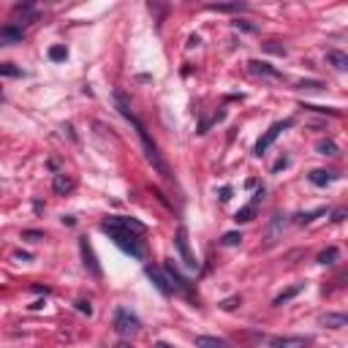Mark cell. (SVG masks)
<instances>
[{"label": "cell", "mask_w": 348, "mask_h": 348, "mask_svg": "<svg viewBox=\"0 0 348 348\" xmlns=\"http://www.w3.org/2000/svg\"><path fill=\"white\" fill-rule=\"evenodd\" d=\"M115 103H117V112L128 120L133 128H136V133H139V139H142V147H144V155H147V161L152 164V169L161 174V177H166V180H171V169H169V164L164 161V155L158 152V144L150 139V133H147V128H144V123L136 117V112L131 109V101L125 98V93L123 90H117L115 93Z\"/></svg>", "instance_id": "1"}, {"label": "cell", "mask_w": 348, "mask_h": 348, "mask_svg": "<svg viewBox=\"0 0 348 348\" xmlns=\"http://www.w3.org/2000/svg\"><path fill=\"white\" fill-rule=\"evenodd\" d=\"M101 232L109 234V239L125 253V256H131V259H144V245H142V239H139L136 232L123 229V226L117 223L115 218L101 220Z\"/></svg>", "instance_id": "2"}, {"label": "cell", "mask_w": 348, "mask_h": 348, "mask_svg": "<svg viewBox=\"0 0 348 348\" xmlns=\"http://www.w3.org/2000/svg\"><path fill=\"white\" fill-rule=\"evenodd\" d=\"M174 245H177V253H180V259H182L185 269H191V272H196L199 269V259L193 256L191 250V239H188V229H185L182 223L177 226V232H174Z\"/></svg>", "instance_id": "3"}, {"label": "cell", "mask_w": 348, "mask_h": 348, "mask_svg": "<svg viewBox=\"0 0 348 348\" xmlns=\"http://www.w3.org/2000/svg\"><path fill=\"white\" fill-rule=\"evenodd\" d=\"M291 125H294V120H291V117H286V120H278V123H272V125H269V128L264 131V136H261L259 142H256V147H253V152H256V155L261 158V155H264L266 150H269V147H272L275 142H278V136H280V133H283V131H286V128H291Z\"/></svg>", "instance_id": "4"}, {"label": "cell", "mask_w": 348, "mask_h": 348, "mask_svg": "<svg viewBox=\"0 0 348 348\" xmlns=\"http://www.w3.org/2000/svg\"><path fill=\"white\" fill-rule=\"evenodd\" d=\"M139 318L131 310H125V307H117L115 310V332L117 334H123V337H128V334H133V332H139Z\"/></svg>", "instance_id": "5"}, {"label": "cell", "mask_w": 348, "mask_h": 348, "mask_svg": "<svg viewBox=\"0 0 348 348\" xmlns=\"http://www.w3.org/2000/svg\"><path fill=\"white\" fill-rule=\"evenodd\" d=\"M38 19V8L33 6V3H17L14 8H11V22L8 25H14V28H25V25H33V22Z\"/></svg>", "instance_id": "6"}, {"label": "cell", "mask_w": 348, "mask_h": 348, "mask_svg": "<svg viewBox=\"0 0 348 348\" xmlns=\"http://www.w3.org/2000/svg\"><path fill=\"white\" fill-rule=\"evenodd\" d=\"M79 253H82L84 269H87V272L93 275L96 280H101V278H103V269H101V264H98V256H96V250H93V245L87 242V237L79 239Z\"/></svg>", "instance_id": "7"}, {"label": "cell", "mask_w": 348, "mask_h": 348, "mask_svg": "<svg viewBox=\"0 0 348 348\" xmlns=\"http://www.w3.org/2000/svg\"><path fill=\"white\" fill-rule=\"evenodd\" d=\"M310 337H302V334H278V337H269L266 346L269 348H310Z\"/></svg>", "instance_id": "8"}, {"label": "cell", "mask_w": 348, "mask_h": 348, "mask_svg": "<svg viewBox=\"0 0 348 348\" xmlns=\"http://www.w3.org/2000/svg\"><path fill=\"white\" fill-rule=\"evenodd\" d=\"M144 272H147V278L152 280V286H155L158 291L164 294V297H169V294H171V283H169V278H166L164 269H158V266L147 264V266H144Z\"/></svg>", "instance_id": "9"}, {"label": "cell", "mask_w": 348, "mask_h": 348, "mask_svg": "<svg viewBox=\"0 0 348 348\" xmlns=\"http://www.w3.org/2000/svg\"><path fill=\"white\" fill-rule=\"evenodd\" d=\"M248 71H250L253 76H261V79H283V74L264 60H248Z\"/></svg>", "instance_id": "10"}, {"label": "cell", "mask_w": 348, "mask_h": 348, "mask_svg": "<svg viewBox=\"0 0 348 348\" xmlns=\"http://www.w3.org/2000/svg\"><path fill=\"white\" fill-rule=\"evenodd\" d=\"M25 33L14 25H0V47H11V44H22Z\"/></svg>", "instance_id": "11"}, {"label": "cell", "mask_w": 348, "mask_h": 348, "mask_svg": "<svg viewBox=\"0 0 348 348\" xmlns=\"http://www.w3.org/2000/svg\"><path fill=\"white\" fill-rule=\"evenodd\" d=\"M340 177L337 171H327V169H313L310 174H307V180L315 185V188H327L329 182H334V180Z\"/></svg>", "instance_id": "12"}, {"label": "cell", "mask_w": 348, "mask_h": 348, "mask_svg": "<svg viewBox=\"0 0 348 348\" xmlns=\"http://www.w3.org/2000/svg\"><path fill=\"white\" fill-rule=\"evenodd\" d=\"M164 272H166V278H169V283H174V286H177L180 291H185V294H188V280H185L182 275L177 272V266H174V261H171V259H166V264H164Z\"/></svg>", "instance_id": "13"}, {"label": "cell", "mask_w": 348, "mask_h": 348, "mask_svg": "<svg viewBox=\"0 0 348 348\" xmlns=\"http://www.w3.org/2000/svg\"><path fill=\"white\" fill-rule=\"evenodd\" d=\"M302 291H305V283H294V286L283 288V291H280L278 297H275L272 305H286L288 299H294V297H297V294H302Z\"/></svg>", "instance_id": "14"}, {"label": "cell", "mask_w": 348, "mask_h": 348, "mask_svg": "<svg viewBox=\"0 0 348 348\" xmlns=\"http://www.w3.org/2000/svg\"><path fill=\"white\" fill-rule=\"evenodd\" d=\"M327 60H329V66L337 68V71H346L348 68V55H346V52H340V49H329Z\"/></svg>", "instance_id": "15"}, {"label": "cell", "mask_w": 348, "mask_h": 348, "mask_svg": "<svg viewBox=\"0 0 348 348\" xmlns=\"http://www.w3.org/2000/svg\"><path fill=\"white\" fill-rule=\"evenodd\" d=\"M52 188H55V193H68V191H74V177H71V174H55V180H52Z\"/></svg>", "instance_id": "16"}, {"label": "cell", "mask_w": 348, "mask_h": 348, "mask_svg": "<svg viewBox=\"0 0 348 348\" xmlns=\"http://www.w3.org/2000/svg\"><path fill=\"white\" fill-rule=\"evenodd\" d=\"M196 348H229V343L220 340V337H212V334H199Z\"/></svg>", "instance_id": "17"}, {"label": "cell", "mask_w": 348, "mask_h": 348, "mask_svg": "<svg viewBox=\"0 0 348 348\" xmlns=\"http://www.w3.org/2000/svg\"><path fill=\"white\" fill-rule=\"evenodd\" d=\"M245 8V3H212V6H207V11H218V14H234V11H242Z\"/></svg>", "instance_id": "18"}, {"label": "cell", "mask_w": 348, "mask_h": 348, "mask_svg": "<svg viewBox=\"0 0 348 348\" xmlns=\"http://www.w3.org/2000/svg\"><path fill=\"white\" fill-rule=\"evenodd\" d=\"M280 229H283V215H280V212H275V215H272V223H269V232H266V245H272L275 239H278Z\"/></svg>", "instance_id": "19"}, {"label": "cell", "mask_w": 348, "mask_h": 348, "mask_svg": "<svg viewBox=\"0 0 348 348\" xmlns=\"http://www.w3.org/2000/svg\"><path fill=\"white\" fill-rule=\"evenodd\" d=\"M321 324L329 327V329H340V327H346V324H348V318L343 313H327L324 318H321Z\"/></svg>", "instance_id": "20"}, {"label": "cell", "mask_w": 348, "mask_h": 348, "mask_svg": "<svg viewBox=\"0 0 348 348\" xmlns=\"http://www.w3.org/2000/svg\"><path fill=\"white\" fill-rule=\"evenodd\" d=\"M321 215H327V210H324V207H318V210H310V212H299V215H297V226H307V223H313L315 218H321Z\"/></svg>", "instance_id": "21"}, {"label": "cell", "mask_w": 348, "mask_h": 348, "mask_svg": "<svg viewBox=\"0 0 348 348\" xmlns=\"http://www.w3.org/2000/svg\"><path fill=\"white\" fill-rule=\"evenodd\" d=\"M337 259H340V250H337V248L332 245V248H327V250H321L315 261H318V264H324V266H329V264H334Z\"/></svg>", "instance_id": "22"}, {"label": "cell", "mask_w": 348, "mask_h": 348, "mask_svg": "<svg viewBox=\"0 0 348 348\" xmlns=\"http://www.w3.org/2000/svg\"><path fill=\"white\" fill-rule=\"evenodd\" d=\"M115 220L123 226V229H131V232H136V234H144V232H147V226H144L142 220H136V218H115Z\"/></svg>", "instance_id": "23"}, {"label": "cell", "mask_w": 348, "mask_h": 348, "mask_svg": "<svg viewBox=\"0 0 348 348\" xmlns=\"http://www.w3.org/2000/svg\"><path fill=\"white\" fill-rule=\"evenodd\" d=\"M253 218H256V207H253V204H245L242 210H237V215H234L237 223H250Z\"/></svg>", "instance_id": "24"}, {"label": "cell", "mask_w": 348, "mask_h": 348, "mask_svg": "<svg viewBox=\"0 0 348 348\" xmlns=\"http://www.w3.org/2000/svg\"><path fill=\"white\" fill-rule=\"evenodd\" d=\"M315 150H318V155H337V144L332 139H318Z\"/></svg>", "instance_id": "25"}, {"label": "cell", "mask_w": 348, "mask_h": 348, "mask_svg": "<svg viewBox=\"0 0 348 348\" xmlns=\"http://www.w3.org/2000/svg\"><path fill=\"white\" fill-rule=\"evenodd\" d=\"M239 242H242V234L239 232H226L223 239H220V245H226V248H234V245H239Z\"/></svg>", "instance_id": "26"}, {"label": "cell", "mask_w": 348, "mask_h": 348, "mask_svg": "<svg viewBox=\"0 0 348 348\" xmlns=\"http://www.w3.org/2000/svg\"><path fill=\"white\" fill-rule=\"evenodd\" d=\"M66 57H68V49H66V47H60V44H57V47H52V49H49V60L60 63V60H66Z\"/></svg>", "instance_id": "27"}, {"label": "cell", "mask_w": 348, "mask_h": 348, "mask_svg": "<svg viewBox=\"0 0 348 348\" xmlns=\"http://www.w3.org/2000/svg\"><path fill=\"white\" fill-rule=\"evenodd\" d=\"M261 47L269 52V55H280V57H286V47H280L278 41H266V44H261Z\"/></svg>", "instance_id": "28"}, {"label": "cell", "mask_w": 348, "mask_h": 348, "mask_svg": "<svg viewBox=\"0 0 348 348\" xmlns=\"http://www.w3.org/2000/svg\"><path fill=\"white\" fill-rule=\"evenodd\" d=\"M22 71L17 68V66H11V63H0V76H11V79H17Z\"/></svg>", "instance_id": "29"}, {"label": "cell", "mask_w": 348, "mask_h": 348, "mask_svg": "<svg viewBox=\"0 0 348 348\" xmlns=\"http://www.w3.org/2000/svg\"><path fill=\"white\" fill-rule=\"evenodd\" d=\"M234 28H237V30H245V33H256V30H259V25H253V22H248V19H237V22H234Z\"/></svg>", "instance_id": "30"}, {"label": "cell", "mask_w": 348, "mask_h": 348, "mask_svg": "<svg viewBox=\"0 0 348 348\" xmlns=\"http://www.w3.org/2000/svg\"><path fill=\"white\" fill-rule=\"evenodd\" d=\"M76 310L84 313V315H90V313H93V305H90L87 299H76Z\"/></svg>", "instance_id": "31"}, {"label": "cell", "mask_w": 348, "mask_h": 348, "mask_svg": "<svg viewBox=\"0 0 348 348\" xmlns=\"http://www.w3.org/2000/svg\"><path fill=\"white\" fill-rule=\"evenodd\" d=\"M297 87H299V90H321L324 84H321V82H305V79H302V82H297Z\"/></svg>", "instance_id": "32"}, {"label": "cell", "mask_w": 348, "mask_h": 348, "mask_svg": "<svg viewBox=\"0 0 348 348\" xmlns=\"http://www.w3.org/2000/svg\"><path fill=\"white\" fill-rule=\"evenodd\" d=\"M237 305H239V297H229V299L220 302V307H223V310H234Z\"/></svg>", "instance_id": "33"}, {"label": "cell", "mask_w": 348, "mask_h": 348, "mask_svg": "<svg viewBox=\"0 0 348 348\" xmlns=\"http://www.w3.org/2000/svg\"><path fill=\"white\" fill-rule=\"evenodd\" d=\"M22 237H25V239H30V242H41V239H44V234H41V232H22Z\"/></svg>", "instance_id": "34"}, {"label": "cell", "mask_w": 348, "mask_h": 348, "mask_svg": "<svg viewBox=\"0 0 348 348\" xmlns=\"http://www.w3.org/2000/svg\"><path fill=\"white\" fill-rule=\"evenodd\" d=\"M288 166V158L283 155V158H278V161H275V166H272V171H280V169H286Z\"/></svg>", "instance_id": "35"}, {"label": "cell", "mask_w": 348, "mask_h": 348, "mask_svg": "<svg viewBox=\"0 0 348 348\" xmlns=\"http://www.w3.org/2000/svg\"><path fill=\"white\" fill-rule=\"evenodd\" d=\"M232 199V185H223L220 188V201H229Z\"/></svg>", "instance_id": "36"}, {"label": "cell", "mask_w": 348, "mask_h": 348, "mask_svg": "<svg viewBox=\"0 0 348 348\" xmlns=\"http://www.w3.org/2000/svg\"><path fill=\"white\" fill-rule=\"evenodd\" d=\"M261 199H264V188H259V191L253 193V201H250V204H253V207H259V201H261Z\"/></svg>", "instance_id": "37"}, {"label": "cell", "mask_w": 348, "mask_h": 348, "mask_svg": "<svg viewBox=\"0 0 348 348\" xmlns=\"http://www.w3.org/2000/svg\"><path fill=\"white\" fill-rule=\"evenodd\" d=\"M343 218H346V210H334V212H332V220H334V223H340Z\"/></svg>", "instance_id": "38"}, {"label": "cell", "mask_w": 348, "mask_h": 348, "mask_svg": "<svg viewBox=\"0 0 348 348\" xmlns=\"http://www.w3.org/2000/svg\"><path fill=\"white\" fill-rule=\"evenodd\" d=\"M74 223H76L74 215H63V226H74Z\"/></svg>", "instance_id": "39"}, {"label": "cell", "mask_w": 348, "mask_h": 348, "mask_svg": "<svg viewBox=\"0 0 348 348\" xmlns=\"http://www.w3.org/2000/svg\"><path fill=\"white\" fill-rule=\"evenodd\" d=\"M17 259H19V261H30V253H22L19 250V253H17Z\"/></svg>", "instance_id": "40"}, {"label": "cell", "mask_w": 348, "mask_h": 348, "mask_svg": "<svg viewBox=\"0 0 348 348\" xmlns=\"http://www.w3.org/2000/svg\"><path fill=\"white\" fill-rule=\"evenodd\" d=\"M152 348H171V346H169V343H164V340H158V343H155V346H152Z\"/></svg>", "instance_id": "41"}, {"label": "cell", "mask_w": 348, "mask_h": 348, "mask_svg": "<svg viewBox=\"0 0 348 348\" xmlns=\"http://www.w3.org/2000/svg\"><path fill=\"white\" fill-rule=\"evenodd\" d=\"M115 348H131V346H128V343H117Z\"/></svg>", "instance_id": "42"}, {"label": "cell", "mask_w": 348, "mask_h": 348, "mask_svg": "<svg viewBox=\"0 0 348 348\" xmlns=\"http://www.w3.org/2000/svg\"><path fill=\"white\" fill-rule=\"evenodd\" d=\"M0 93H3V90H0Z\"/></svg>", "instance_id": "43"}]
</instances>
